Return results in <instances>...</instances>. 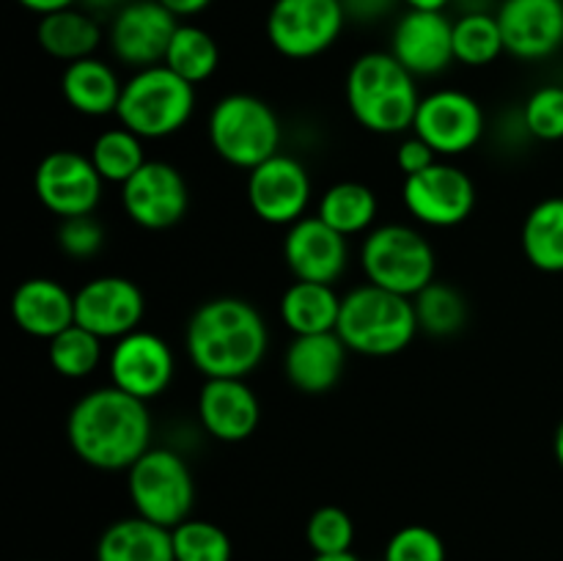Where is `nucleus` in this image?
<instances>
[{"instance_id": "ea45409f", "label": "nucleus", "mask_w": 563, "mask_h": 561, "mask_svg": "<svg viewBox=\"0 0 563 561\" xmlns=\"http://www.w3.org/2000/svg\"><path fill=\"white\" fill-rule=\"evenodd\" d=\"M438 160L440 157L434 154V148L429 146L427 141H421L418 135L405 138V141L396 146V165H399V170L405 176L421 174V170H427L429 165H434Z\"/></svg>"}, {"instance_id": "4468645a", "label": "nucleus", "mask_w": 563, "mask_h": 561, "mask_svg": "<svg viewBox=\"0 0 563 561\" xmlns=\"http://www.w3.org/2000/svg\"><path fill=\"white\" fill-rule=\"evenodd\" d=\"M124 215L146 231L174 229L190 207V190L176 165L146 160L132 179L121 185Z\"/></svg>"}, {"instance_id": "4c0bfd02", "label": "nucleus", "mask_w": 563, "mask_h": 561, "mask_svg": "<svg viewBox=\"0 0 563 561\" xmlns=\"http://www.w3.org/2000/svg\"><path fill=\"white\" fill-rule=\"evenodd\" d=\"M383 561H445V542L434 528L410 522L388 539Z\"/></svg>"}, {"instance_id": "49530a36", "label": "nucleus", "mask_w": 563, "mask_h": 561, "mask_svg": "<svg viewBox=\"0 0 563 561\" xmlns=\"http://www.w3.org/2000/svg\"><path fill=\"white\" fill-rule=\"evenodd\" d=\"M553 451H555V460H559V465L563 468V421L559 424V429H555V438H553Z\"/></svg>"}, {"instance_id": "20e7f679", "label": "nucleus", "mask_w": 563, "mask_h": 561, "mask_svg": "<svg viewBox=\"0 0 563 561\" xmlns=\"http://www.w3.org/2000/svg\"><path fill=\"white\" fill-rule=\"evenodd\" d=\"M418 314L412 297L383 286L363 284L341 297L335 333L350 352L366 358H390L405 352L418 336Z\"/></svg>"}, {"instance_id": "f3484780", "label": "nucleus", "mask_w": 563, "mask_h": 561, "mask_svg": "<svg viewBox=\"0 0 563 561\" xmlns=\"http://www.w3.org/2000/svg\"><path fill=\"white\" fill-rule=\"evenodd\" d=\"M146 314L141 286L124 275H99L75 292V322L99 339H124L135 333Z\"/></svg>"}, {"instance_id": "de8ad7c7", "label": "nucleus", "mask_w": 563, "mask_h": 561, "mask_svg": "<svg viewBox=\"0 0 563 561\" xmlns=\"http://www.w3.org/2000/svg\"><path fill=\"white\" fill-rule=\"evenodd\" d=\"M311 561H361L355 553H335V556H313Z\"/></svg>"}, {"instance_id": "a878e982", "label": "nucleus", "mask_w": 563, "mask_h": 561, "mask_svg": "<svg viewBox=\"0 0 563 561\" xmlns=\"http://www.w3.org/2000/svg\"><path fill=\"white\" fill-rule=\"evenodd\" d=\"M36 42L49 58L75 64V61L91 58L97 53V47L102 44V28L91 11L71 6V9L38 16Z\"/></svg>"}, {"instance_id": "dca6fc26", "label": "nucleus", "mask_w": 563, "mask_h": 561, "mask_svg": "<svg viewBox=\"0 0 563 561\" xmlns=\"http://www.w3.org/2000/svg\"><path fill=\"white\" fill-rule=\"evenodd\" d=\"M179 20L159 0H130L110 16V53L130 69H148L165 61Z\"/></svg>"}, {"instance_id": "f704fd0d", "label": "nucleus", "mask_w": 563, "mask_h": 561, "mask_svg": "<svg viewBox=\"0 0 563 561\" xmlns=\"http://www.w3.org/2000/svg\"><path fill=\"white\" fill-rule=\"evenodd\" d=\"M174 537V559L176 561H231V539L218 522L187 517L176 528H170Z\"/></svg>"}, {"instance_id": "6e6552de", "label": "nucleus", "mask_w": 563, "mask_h": 561, "mask_svg": "<svg viewBox=\"0 0 563 561\" xmlns=\"http://www.w3.org/2000/svg\"><path fill=\"white\" fill-rule=\"evenodd\" d=\"M126 493L135 515L157 526L176 528L190 517L196 504V479L185 457L165 446H152L126 471Z\"/></svg>"}, {"instance_id": "473e14b6", "label": "nucleus", "mask_w": 563, "mask_h": 561, "mask_svg": "<svg viewBox=\"0 0 563 561\" xmlns=\"http://www.w3.org/2000/svg\"><path fill=\"white\" fill-rule=\"evenodd\" d=\"M418 314V328L421 333L449 339L456 336L467 322V302L456 286L445 280H432L423 292L412 297Z\"/></svg>"}, {"instance_id": "ddd939ff", "label": "nucleus", "mask_w": 563, "mask_h": 561, "mask_svg": "<svg viewBox=\"0 0 563 561\" xmlns=\"http://www.w3.org/2000/svg\"><path fill=\"white\" fill-rule=\"evenodd\" d=\"M311 198V174L291 154H275L258 168L247 170V204L264 223L289 229L306 218Z\"/></svg>"}, {"instance_id": "f8f14e48", "label": "nucleus", "mask_w": 563, "mask_h": 561, "mask_svg": "<svg viewBox=\"0 0 563 561\" xmlns=\"http://www.w3.org/2000/svg\"><path fill=\"white\" fill-rule=\"evenodd\" d=\"M102 187L104 179L93 168L91 157L75 148H55L44 154L33 170V193L38 204L60 220L93 215Z\"/></svg>"}, {"instance_id": "9d476101", "label": "nucleus", "mask_w": 563, "mask_h": 561, "mask_svg": "<svg viewBox=\"0 0 563 561\" xmlns=\"http://www.w3.org/2000/svg\"><path fill=\"white\" fill-rule=\"evenodd\" d=\"M487 130V116L478 99L460 88H440L421 97L412 135L427 141L440 160L460 157L478 146Z\"/></svg>"}, {"instance_id": "e433bc0d", "label": "nucleus", "mask_w": 563, "mask_h": 561, "mask_svg": "<svg viewBox=\"0 0 563 561\" xmlns=\"http://www.w3.org/2000/svg\"><path fill=\"white\" fill-rule=\"evenodd\" d=\"M526 130L539 141H563V86H542L522 108Z\"/></svg>"}, {"instance_id": "f257e3e1", "label": "nucleus", "mask_w": 563, "mask_h": 561, "mask_svg": "<svg viewBox=\"0 0 563 561\" xmlns=\"http://www.w3.org/2000/svg\"><path fill=\"white\" fill-rule=\"evenodd\" d=\"M148 402L115 385L88 391L66 416V440L80 462L97 471H130L152 449Z\"/></svg>"}, {"instance_id": "423d86ee", "label": "nucleus", "mask_w": 563, "mask_h": 561, "mask_svg": "<svg viewBox=\"0 0 563 561\" xmlns=\"http://www.w3.org/2000/svg\"><path fill=\"white\" fill-rule=\"evenodd\" d=\"M207 135L223 163L253 170L280 154L284 127L264 99L253 94H225L209 113Z\"/></svg>"}, {"instance_id": "393cba45", "label": "nucleus", "mask_w": 563, "mask_h": 561, "mask_svg": "<svg viewBox=\"0 0 563 561\" xmlns=\"http://www.w3.org/2000/svg\"><path fill=\"white\" fill-rule=\"evenodd\" d=\"M97 561H176L170 528L141 515L121 517L99 537Z\"/></svg>"}, {"instance_id": "f03ea898", "label": "nucleus", "mask_w": 563, "mask_h": 561, "mask_svg": "<svg viewBox=\"0 0 563 561\" xmlns=\"http://www.w3.org/2000/svg\"><path fill=\"white\" fill-rule=\"evenodd\" d=\"M269 330L253 302L242 297H212L192 311L185 350L203 377H247L262 366Z\"/></svg>"}, {"instance_id": "9b49d317", "label": "nucleus", "mask_w": 563, "mask_h": 561, "mask_svg": "<svg viewBox=\"0 0 563 561\" xmlns=\"http://www.w3.org/2000/svg\"><path fill=\"white\" fill-rule=\"evenodd\" d=\"M401 201L418 223L432 229H454L473 215L476 185L460 165L438 160L421 174L405 176Z\"/></svg>"}, {"instance_id": "412c9836", "label": "nucleus", "mask_w": 563, "mask_h": 561, "mask_svg": "<svg viewBox=\"0 0 563 561\" xmlns=\"http://www.w3.org/2000/svg\"><path fill=\"white\" fill-rule=\"evenodd\" d=\"M198 421L220 443H242L262 421V405L245 377H209L198 391Z\"/></svg>"}, {"instance_id": "4be33fe9", "label": "nucleus", "mask_w": 563, "mask_h": 561, "mask_svg": "<svg viewBox=\"0 0 563 561\" xmlns=\"http://www.w3.org/2000/svg\"><path fill=\"white\" fill-rule=\"evenodd\" d=\"M350 346L335 330L295 336L284 352V374L291 388L308 396H322L339 385Z\"/></svg>"}, {"instance_id": "5701e85b", "label": "nucleus", "mask_w": 563, "mask_h": 561, "mask_svg": "<svg viewBox=\"0 0 563 561\" xmlns=\"http://www.w3.org/2000/svg\"><path fill=\"white\" fill-rule=\"evenodd\" d=\"M11 319L33 339H55L75 324V292L55 278H27L11 295Z\"/></svg>"}, {"instance_id": "79ce46f5", "label": "nucleus", "mask_w": 563, "mask_h": 561, "mask_svg": "<svg viewBox=\"0 0 563 561\" xmlns=\"http://www.w3.org/2000/svg\"><path fill=\"white\" fill-rule=\"evenodd\" d=\"M159 3H163L176 20H185V16H196L201 14V11H207L212 0H159Z\"/></svg>"}, {"instance_id": "2eb2a0df", "label": "nucleus", "mask_w": 563, "mask_h": 561, "mask_svg": "<svg viewBox=\"0 0 563 561\" xmlns=\"http://www.w3.org/2000/svg\"><path fill=\"white\" fill-rule=\"evenodd\" d=\"M110 385L135 399L152 402L170 388L176 377V358L168 341L152 330L124 336L113 344L108 358Z\"/></svg>"}, {"instance_id": "a19ab883", "label": "nucleus", "mask_w": 563, "mask_h": 561, "mask_svg": "<svg viewBox=\"0 0 563 561\" xmlns=\"http://www.w3.org/2000/svg\"><path fill=\"white\" fill-rule=\"evenodd\" d=\"M346 11V22H361V25H368V22H379L401 3V0H341Z\"/></svg>"}, {"instance_id": "c03bdc74", "label": "nucleus", "mask_w": 563, "mask_h": 561, "mask_svg": "<svg viewBox=\"0 0 563 561\" xmlns=\"http://www.w3.org/2000/svg\"><path fill=\"white\" fill-rule=\"evenodd\" d=\"M126 3H130V0H80V9L91 11L93 16H97V14H115V11L124 9Z\"/></svg>"}, {"instance_id": "c756f323", "label": "nucleus", "mask_w": 563, "mask_h": 561, "mask_svg": "<svg viewBox=\"0 0 563 561\" xmlns=\"http://www.w3.org/2000/svg\"><path fill=\"white\" fill-rule=\"evenodd\" d=\"M163 64L179 77H185L187 82H192V86H201V82H207L218 72L220 47L209 31L198 25H181L179 22Z\"/></svg>"}, {"instance_id": "cd10ccee", "label": "nucleus", "mask_w": 563, "mask_h": 561, "mask_svg": "<svg viewBox=\"0 0 563 561\" xmlns=\"http://www.w3.org/2000/svg\"><path fill=\"white\" fill-rule=\"evenodd\" d=\"M522 253L542 273H563V196L539 201L522 220Z\"/></svg>"}, {"instance_id": "72a5a7b5", "label": "nucleus", "mask_w": 563, "mask_h": 561, "mask_svg": "<svg viewBox=\"0 0 563 561\" xmlns=\"http://www.w3.org/2000/svg\"><path fill=\"white\" fill-rule=\"evenodd\" d=\"M47 361L60 377L82 380L97 372L102 361V339L75 322L47 341Z\"/></svg>"}, {"instance_id": "0eeeda50", "label": "nucleus", "mask_w": 563, "mask_h": 561, "mask_svg": "<svg viewBox=\"0 0 563 561\" xmlns=\"http://www.w3.org/2000/svg\"><path fill=\"white\" fill-rule=\"evenodd\" d=\"M361 267L368 284L405 297H416L438 280L432 242L405 223L374 226L361 245Z\"/></svg>"}, {"instance_id": "7ed1b4c3", "label": "nucleus", "mask_w": 563, "mask_h": 561, "mask_svg": "<svg viewBox=\"0 0 563 561\" xmlns=\"http://www.w3.org/2000/svg\"><path fill=\"white\" fill-rule=\"evenodd\" d=\"M390 50H372L352 61L344 94L352 119L374 135H401L412 130L421 94Z\"/></svg>"}, {"instance_id": "b1692460", "label": "nucleus", "mask_w": 563, "mask_h": 561, "mask_svg": "<svg viewBox=\"0 0 563 561\" xmlns=\"http://www.w3.org/2000/svg\"><path fill=\"white\" fill-rule=\"evenodd\" d=\"M121 88L124 82L119 80L113 66L97 55L66 64L64 75H60V94H64L66 105L88 119L115 116Z\"/></svg>"}, {"instance_id": "1a4fd4ad", "label": "nucleus", "mask_w": 563, "mask_h": 561, "mask_svg": "<svg viewBox=\"0 0 563 561\" xmlns=\"http://www.w3.org/2000/svg\"><path fill=\"white\" fill-rule=\"evenodd\" d=\"M344 25L341 0H275L267 14V38L284 58L308 61L328 53Z\"/></svg>"}, {"instance_id": "a211bd4d", "label": "nucleus", "mask_w": 563, "mask_h": 561, "mask_svg": "<svg viewBox=\"0 0 563 561\" xmlns=\"http://www.w3.org/2000/svg\"><path fill=\"white\" fill-rule=\"evenodd\" d=\"M390 53L412 77H434L454 64V22L445 11L407 9L390 31Z\"/></svg>"}, {"instance_id": "6ab92c4d", "label": "nucleus", "mask_w": 563, "mask_h": 561, "mask_svg": "<svg viewBox=\"0 0 563 561\" xmlns=\"http://www.w3.org/2000/svg\"><path fill=\"white\" fill-rule=\"evenodd\" d=\"M350 237L339 234L319 215L291 223L284 237V262L295 280L335 284L350 264Z\"/></svg>"}, {"instance_id": "58836bf2", "label": "nucleus", "mask_w": 563, "mask_h": 561, "mask_svg": "<svg viewBox=\"0 0 563 561\" xmlns=\"http://www.w3.org/2000/svg\"><path fill=\"white\" fill-rule=\"evenodd\" d=\"M55 240H58L60 253L75 262H88L102 251L104 229L93 215H77V218L60 220Z\"/></svg>"}, {"instance_id": "39448f33", "label": "nucleus", "mask_w": 563, "mask_h": 561, "mask_svg": "<svg viewBox=\"0 0 563 561\" xmlns=\"http://www.w3.org/2000/svg\"><path fill=\"white\" fill-rule=\"evenodd\" d=\"M196 113V86L165 64L132 72L121 88L115 119L143 141H159L185 130Z\"/></svg>"}, {"instance_id": "c85d7f7f", "label": "nucleus", "mask_w": 563, "mask_h": 561, "mask_svg": "<svg viewBox=\"0 0 563 561\" xmlns=\"http://www.w3.org/2000/svg\"><path fill=\"white\" fill-rule=\"evenodd\" d=\"M377 193L363 182H335L317 204L319 218L344 237L368 234L377 223Z\"/></svg>"}, {"instance_id": "bb28decb", "label": "nucleus", "mask_w": 563, "mask_h": 561, "mask_svg": "<svg viewBox=\"0 0 563 561\" xmlns=\"http://www.w3.org/2000/svg\"><path fill=\"white\" fill-rule=\"evenodd\" d=\"M341 297L333 284L295 280L280 297V319L295 336L330 333L339 324Z\"/></svg>"}, {"instance_id": "aec40b11", "label": "nucleus", "mask_w": 563, "mask_h": 561, "mask_svg": "<svg viewBox=\"0 0 563 561\" xmlns=\"http://www.w3.org/2000/svg\"><path fill=\"white\" fill-rule=\"evenodd\" d=\"M495 16L515 58L542 61L563 47V0H504Z\"/></svg>"}, {"instance_id": "7c9ffc66", "label": "nucleus", "mask_w": 563, "mask_h": 561, "mask_svg": "<svg viewBox=\"0 0 563 561\" xmlns=\"http://www.w3.org/2000/svg\"><path fill=\"white\" fill-rule=\"evenodd\" d=\"M506 53L504 31L498 16L489 11H467L454 22V58L456 64L482 66L495 64Z\"/></svg>"}, {"instance_id": "2f4dec72", "label": "nucleus", "mask_w": 563, "mask_h": 561, "mask_svg": "<svg viewBox=\"0 0 563 561\" xmlns=\"http://www.w3.org/2000/svg\"><path fill=\"white\" fill-rule=\"evenodd\" d=\"M88 157H91L99 176H102L104 182H110V185H124V182L132 179V176L143 168V163H146L143 138H137L135 132L126 130V127L121 124L99 132L97 141L88 148Z\"/></svg>"}, {"instance_id": "a18cd8bd", "label": "nucleus", "mask_w": 563, "mask_h": 561, "mask_svg": "<svg viewBox=\"0 0 563 561\" xmlns=\"http://www.w3.org/2000/svg\"><path fill=\"white\" fill-rule=\"evenodd\" d=\"M451 0H401V6L416 11H445Z\"/></svg>"}, {"instance_id": "37998d69", "label": "nucleus", "mask_w": 563, "mask_h": 561, "mask_svg": "<svg viewBox=\"0 0 563 561\" xmlns=\"http://www.w3.org/2000/svg\"><path fill=\"white\" fill-rule=\"evenodd\" d=\"M16 3H20L22 9L33 11V14L47 16V14H55V11L71 9V6H77L80 0H16Z\"/></svg>"}, {"instance_id": "c9c22d12", "label": "nucleus", "mask_w": 563, "mask_h": 561, "mask_svg": "<svg viewBox=\"0 0 563 561\" xmlns=\"http://www.w3.org/2000/svg\"><path fill=\"white\" fill-rule=\"evenodd\" d=\"M306 542L313 556L350 553L355 542V522L341 506H319L306 522Z\"/></svg>"}]
</instances>
